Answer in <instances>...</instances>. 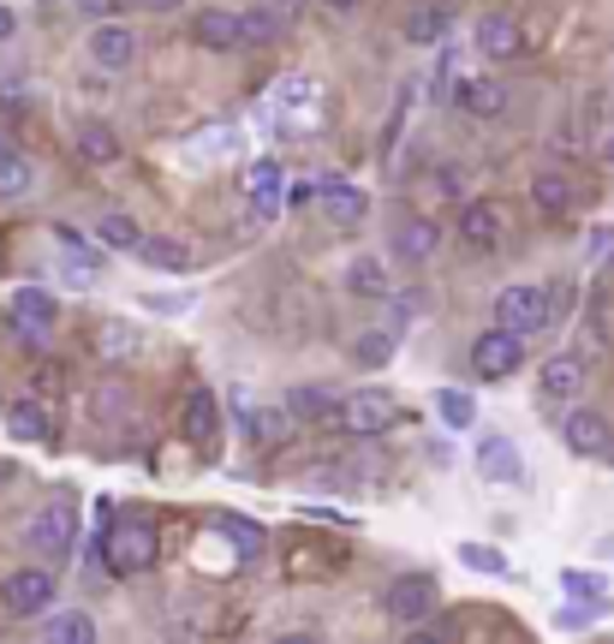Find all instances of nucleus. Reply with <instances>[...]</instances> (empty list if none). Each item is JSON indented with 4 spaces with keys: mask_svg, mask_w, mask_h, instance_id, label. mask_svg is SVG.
<instances>
[{
    "mask_svg": "<svg viewBox=\"0 0 614 644\" xmlns=\"http://www.w3.org/2000/svg\"><path fill=\"white\" fill-rule=\"evenodd\" d=\"M156 555H161L156 520H120V525H108V537H96V567L108 561V573H120V579L149 573Z\"/></svg>",
    "mask_w": 614,
    "mask_h": 644,
    "instance_id": "nucleus-1",
    "label": "nucleus"
},
{
    "mask_svg": "<svg viewBox=\"0 0 614 644\" xmlns=\"http://www.w3.org/2000/svg\"><path fill=\"white\" fill-rule=\"evenodd\" d=\"M382 609H388V621H400V627H424L430 615L442 609L436 573H394L388 591H382Z\"/></svg>",
    "mask_w": 614,
    "mask_h": 644,
    "instance_id": "nucleus-2",
    "label": "nucleus"
},
{
    "mask_svg": "<svg viewBox=\"0 0 614 644\" xmlns=\"http://www.w3.org/2000/svg\"><path fill=\"white\" fill-rule=\"evenodd\" d=\"M549 317H555V299H549L543 287H531V281L507 287V293L495 299V323H502V328H514L519 340L543 335V328H549Z\"/></svg>",
    "mask_w": 614,
    "mask_h": 644,
    "instance_id": "nucleus-3",
    "label": "nucleus"
},
{
    "mask_svg": "<svg viewBox=\"0 0 614 644\" xmlns=\"http://www.w3.org/2000/svg\"><path fill=\"white\" fill-rule=\"evenodd\" d=\"M526 364V340L514 335V328H483L478 340H471V370L483 376V382H507V376Z\"/></svg>",
    "mask_w": 614,
    "mask_h": 644,
    "instance_id": "nucleus-4",
    "label": "nucleus"
},
{
    "mask_svg": "<svg viewBox=\"0 0 614 644\" xmlns=\"http://www.w3.org/2000/svg\"><path fill=\"white\" fill-rule=\"evenodd\" d=\"M394 418H400V400L388 388H352L340 400V429H352V436H382V429H394Z\"/></svg>",
    "mask_w": 614,
    "mask_h": 644,
    "instance_id": "nucleus-5",
    "label": "nucleus"
},
{
    "mask_svg": "<svg viewBox=\"0 0 614 644\" xmlns=\"http://www.w3.org/2000/svg\"><path fill=\"white\" fill-rule=\"evenodd\" d=\"M72 537H79V520H72L67 501H55V508L31 513V525H24V543H31L43 561H55V567L72 555Z\"/></svg>",
    "mask_w": 614,
    "mask_h": 644,
    "instance_id": "nucleus-6",
    "label": "nucleus"
},
{
    "mask_svg": "<svg viewBox=\"0 0 614 644\" xmlns=\"http://www.w3.org/2000/svg\"><path fill=\"white\" fill-rule=\"evenodd\" d=\"M0 597H7V615H19V621L48 615V609H55V567H19Z\"/></svg>",
    "mask_w": 614,
    "mask_h": 644,
    "instance_id": "nucleus-7",
    "label": "nucleus"
},
{
    "mask_svg": "<svg viewBox=\"0 0 614 644\" xmlns=\"http://www.w3.org/2000/svg\"><path fill=\"white\" fill-rule=\"evenodd\" d=\"M84 54H89V66H101V72H125L137 60V31L132 24H96V31L84 36Z\"/></svg>",
    "mask_w": 614,
    "mask_h": 644,
    "instance_id": "nucleus-8",
    "label": "nucleus"
},
{
    "mask_svg": "<svg viewBox=\"0 0 614 644\" xmlns=\"http://www.w3.org/2000/svg\"><path fill=\"white\" fill-rule=\"evenodd\" d=\"M478 472H483V484H507V489H526L531 484L526 453H519L507 436H483L478 441Z\"/></svg>",
    "mask_w": 614,
    "mask_h": 644,
    "instance_id": "nucleus-9",
    "label": "nucleus"
},
{
    "mask_svg": "<svg viewBox=\"0 0 614 644\" xmlns=\"http://www.w3.org/2000/svg\"><path fill=\"white\" fill-rule=\"evenodd\" d=\"M561 441H567L573 453H585V460H603V453L614 448V424L603 418V412H591V406H573L567 418H561Z\"/></svg>",
    "mask_w": 614,
    "mask_h": 644,
    "instance_id": "nucleus-10",
    "label": "nucleus"
},
{
    "mask_svg": "<svg viewBox=\"0 0 614 644\" xmlns=\"http://www.w3.org/2000/svg\"><path fill=\"white\" fill-rule=\"evenodd\" d=\"M316 204H323V215L335 227H364L370 221V197L358 192L352 180H340V173H323V180H316Z\"/></svg>",
    "mask_w": 614,
    "mask_h": 644,
    "instance_id": "nucleus-11",
    "label": "nucleus"
},
{
    "mask_svg": "<svg viewBox=\"0 0 614 644\" xmlns=\"http://www.w3.org/2000/svg\"><path fill=\"white\" fill-rule=\"evenodd\" d=\"M478 48H483V60H519L526 54V24H519L514 12H483Z\"/></svg>",
    "mask_w": 614,
    "mask_h": 644,
    "instance_id": "nucleus-12",
    "label": "nucleus"
},
{
    "mask_svg": "<svg viewBox=\"0 0 614 644\" xmlns=\"http://www.w3.org/2000/svg\"><path fill=\"white\" fill-rule=\"evenodd\" d=\"M436 251H442V227L430 221V215H406L400 233H394V257L424 269V263H436Z\"/></svg>",
    "mask_w": 614,
    "mask_h": 644,
    "instance_id": "nucleus-13",
    "label": "nucleus"
},
{
    "mask_svg": "<svg viewBox=\"0 0 614 644\" xmlns=\"http://www.w3.org/2000/svg\"><path fill=\"white\" fill-rule=\"evenodd\" d=\"M537 388H543V400H555V406H573V400L585 394V359L579 352H555V359L543 364V376H537Z\"/></svg>",
    "mask_w": 614,
    "mask_h": 644,
    "instance_id": "nucleus-14",
    "label": "nucleus"
},
{
    "mask_svg": "<svg viewBox=\"0 0 614 644\" xmlns=\"http://www.w3.org/2000/svg\"><path fill=\"white\" fill-rule=\"evenodd\" d=\"M7 311H12L24 340H43V328H55V317H60L55 293H43V287H19V293L7 299Z\"/></svg>",
    "mask_w": 614,
    "mask_h": 644,
    "instance_id": "nucleus-15",
    "label": "nucleus"
},
{
    "mask_svg": "<svg viewBox=\"0 0 614 644\" xmlns=\"http://www.w3.org/2000/svg\"><path fill=\"white\" fill-rule=\"evenodd\" d=\"M245 192H251V209H257V221H275V215L287 209V173H280V161H251Z\"/></svg>",
    "mask_w": 614,
    "mask_h": 644,
    "instance_id": "nucleus-16",
    "label": "nucleus"
},
{
    "mask_svg": "<svg viewBox=\"0 0 614 644\" xmlns=\"http://www.w3.org/2000/svg\"><path fill=\"white\" fill-rule=\"evenodd\" d=\"M191 42L209 48V54H233V48H245V42H239V12L203 7L197 19H191Z\"/></svg>",
    "mask_w": 614,
    "mask_h": 644,
    "instance_id": "nucleus-17",
    "label": "nucleus"
},
{
    "mask_svg": "<svg viewBox=\"0 0 614 644\" xmlns=\"http://www.w3.org/2000/svg\"><path fill=\"white\" fill-rule=\"evenodd\" d=\"M447 31H454V7H447V0H424V7L406 12V42H412V48L447 42Z\"/></svg>",
    "mask_w": 614,
    "mask_h": 644,
    "instance_id": "nucleus-18",
    "label": "nucleus"
},
{
    "mask_svg": "<svg viewBox=\"0 0 614 644\" xmlns=\"http://www.w3.org/2000/svg\"><path fill=\"white\" fill-rule=\"evenodd\" d=\"M280 406L292 424H340V394H328V388H292Z\"/></svg>",
    "mask_w": 614,
    "mask_h": 644,
    "instance_id": "nucleus-19",
    "label": "nucleus"
},
{
    "mask_svg": "<svg viewBox=\"0 0 614 644\" xmlns=\"http://www.w3.org/2000/svg\"><path fill=\"white\" fill-rule=\"evenodd\" d=\"M459 108H466L471 120H502L507 113V84L502 78H466L459 84Z\"/></svg>",
    "mask_w": 614,
    "mask_h": 644,
    "instance_id": "nucleus-20",
    "label": "nucleus"
},
{
    "mask_svg": "<svg viewBox=\"0 0 614 644\" xmlns=\"http://www.w3.org/2000/svg\"><path fill=\"white\" fill-rule=\"evenodd\" d=\"M502 209L495 204H466V215H459V239H466L471 251H495L502 245Z\"/></svg>",
    "mask_w": 614,
    "mask_h": 644,
    "instance_id": "nucleus-21",
    "label": "nucleus"
},
{
    "mask_svg": "<svg viewBox=\"0 0 614 644\" xmlns=\"http://www.w3.org/2000/svg\"><path fill=\"white\" fill-rule=\"evenodd\" d=\"M132 257H137V263H149V269H168V275H185V269H191V245H185V239H168V233L137 239Z\"/></svg>",
    "mask_w": 614,
    "mask_h": 644,
    "instance_id": "nucleus-22",
    "label": "nucleus"
},
{
    "mask_svg": "<svg viewBox=\"0 0 614 644\" xmlns=\"http://www.w3.org/2000/svg\"><path fill=\"white\" fill-rule=\"evenodd\" d=\"M215 429H221V406H215L209 388H197V394L185 400V441H191V448H209Z\"/></svg>",
    "mask_w": 614,
    "mask_h": 644,
    "instance_id": "nucleus-23",
    "label": "nucleus"
},
{
    "mask_svg": "<svg viewBox=\"0 0 614 644\" xmlns=\"http://www.w3.org/2000/svg\"><path fill=\"white\" fill-rule=\"evenodd\" d=\"M394 352H400V328H364V335L352 340V359L364 364V370L394 364Z\"/></svg>",
    "mask_w": 614,
    "mask_h": 644,
    "instance_id": "nucleus-24",
    "label": "nucleus"
},
{
    "mask_svg": "<svg viewBox=\"0 0 614 644\" xmlns=\"http://www.w3.org/2000/svg\"><path fill=\"white\" fill-rule=\"evenodd\" d=\"M347 287H352L358 299H388V293H394L388 263H382V257H352V263H347Z\"/></svg>",
    "mask_w": 614,
    "mask_h": 644,
    "instance_id": "nucleus-25",
    "label": "nucleus"
},
{
    "mask_svg": "<svg viewBox=\"0 0 614 644\" xmlns=\"http://www.w3.org/2000/svg\"><path fill=\"white\" fill-rule=\"evenodd\" d=\"M280 31H287V19H280L275 7H251V12H239V42H245V48H268V42H280Z\"/></svg>",
    "mask_w": 614,
    "mask_h": 644,
    "instance_id": "nucleus-26",
    "label": "nucleus"
},
{
    "mask_svg": "<svg viewBox=\"0 0 614 644\" xmlns=\"http://www.w3.org/2000/svg\"><path fill=\"white\" fill-rule=\"evenodd\" d=\"M96 239H101V251H137V239H144V227H137L125 209H108V215L96 221Z\"/></svg>",
    "mask_w": 614,
    "mask_h": 644,
    "instance_id": "nucleus-27",
    "label": "nucleus"
},
{
    "mask_svg": "<svg viewBox=\"0 0 614 644\" xmlns=\"http://www.w3.org/2000/svg\"><path fill=\"white\" fill-rule=\"evenodd\" d=\"M43 639H55V644H89V639H96V621H89L84 609H60V615H48V621H43Z\"/></svg>",
    "mask_w": 614,
    "mask_h": 644,
    "instance_id": "nucleus-28",
    "label": "nucleus"
},
{
    "mask_svg": "<svg viewBox=\"0 0 614 644\" xmlns=\"http://www.w3.org/2000/svg\"><path fill=\"white\" fill-rule=\"evenodd\" d=\"M79 156L84 161H101V168H108V161H120V137H113V125L84 120L79 125Z\"/></svg>",
    "mask_w": 614,
    "mask_h": 644,
    "instance_id": "nucleus-29",
    "label": "nucleus"
},
{
    "mask_svg": "<svg viewBox=\"0 0 614 644\" xmlns=\"http://www.w3.org/2000/svg\"><path fill=\"white\" fill-rule=\"evenodd\" d=\"M7 429L19 441H55V424H48L43 406H31V400H19V406H7Z\"/></svg>",
    "mask_w": 614,
    "mask_h": 644,
    "instance_id": "nucleus-30",
    "label": "nucleus"
},
{
    "mask_svg": "<svg viewBox=\"0 0 614 644\" xmlns=\"http://www.w3.org/2000/svg\"><path fill=\"white\" fill-rule=\"evenodd\" d=\"M531 197H537V209H543V215H567L573 209V180H567V173H537Z\"/></svg>",
    "mask_w": 614,
    "mask_h": 644,
    "instance_id": "nucleus-31",
    "label": "nucleus"
},
{
    "mask_svg": "<svg viewBox=\"0 0 614 644\" xmlns=\"http://www.w3.org/2000/svg\"><path fill=\"white\" fill-rule=\"evenodd\" d=\"M221 537L233 543L245 561H263V549H268V537H263V525H251V520H239V513H221Z\"/></svg>",
    "mask_w": 614,
    "mask_h": 644,
    "instance_id": "nucleus-32",
    "label": "nucleus"
},
{
    "mask_svg": "<svg viewBox=\"0 0 614 644\" xmlns=\"http://www.w3.org/2000/svg\"><path fill=\"white\" fill-rule=\"evenodd\" d=\"M96 347L108 352V359H132V352H144V328H132V323H101V335H96Z\"/></svg>",
    "mask_w": 614,
    "mask_h": 644,
    "instance_id": "nucleus-33",
    "label": "nucleus"
},
{
    "mask_svg": "<svg viewBox=\"0 0 614 644\" xmlns=\"http://www.w3.org/2000/svg\"><path fill=\"white\" fill-rule=\"evenodd\" d=\"M239 429H245L251 448H275L292 424H287V406H280V412H245V424H239Z\"/></svg>",
    "mask_w": 614,
    "mask_h": 644,
    "instance_id": "nucleus-34",
    "label": "nucleus"
},
{
    "mask_svg": "<svg viewBox=\"0 0 614 644\" xmlns=\"http://www.w3.org/2000/svg\"><path fill=\"white\" fill-rule=\"evenodd\" d=\"M459 561H466L471 573H490V579H514V561H507L502 549H490V543H459Z\"/></svg>",
    "mask_w": 614,
    "mask_h": 644,
    "instance_id": "nucleus-35",
    "label": "nucleus"
},
{
    "mask_svg": "<svg viewBox=\"0 0 614 644\" xmlns=\"http://www.w3.org/2000/svg\"><path fill=\"white\" fill-rule=\"evenodd\" d=\"M436 418L447 429H471V424H478V406H471L466 388H442V394H436Z\"/></svg>",
    "mask_w": 614,
    "mask_h": 644,
    "instance_id": "nucleus-36",
    "label": "nucleus"
},
{
    "mask_svg": "<svg viewBox=\"0 0 614 644\" xmlns=\"http://www.w3.org/2000/svg\"><path fill=\"white\" fill-rule=\"evenodd\" d=\"M36 185V168H31V156H19L12 149L7 161H0V197H24Z\"/></svg>",
    "mask_w": 614,
    "mask_h": 644,
    "instance_id": "nucleus-37",
    "label": "nucleus"
},
{
    "mask_svg": "<svg viewBox=\"0 0 614 644\" xmlns=\"http://www.w3.org/2000/svg\"><path fill=\"white\" fill-rule=\"evenodd\" d=\"M597 615H609V603H585V597H573L567 609L555 615V621H561V633H585V627H591Z\"/></svg>",
    "mask_w": 614,
    "mask_h": 644,
    "instance_id": "nucleus-38",
    "label": "nucleus"
},
{
    "mask_svg": "<svg viewBox=\"0 0 614 644\" xmlns=\"http://www.w3.org/2000/svg\"><path fill=\"white\" fill-rule=\"evenodd\" d=\"M561 585H567V597H585V603H609V585L597 573H561Z\"/></svg>",
    "mask_w": 614,
    "mask_h": 644,
    "instance_id": "nucleus-39",
    "label": "nucleus"
},
{
    "mask_svg": "<svg viewBox=\"0 0 614 644\" xmlns=\"http://www.w3.org/2000/svg\"><path fill=\"white\" fill-rule=\"evenodd\" d=\"M316 204V180H287V209H304Z\"/></svg>",
    "mask_w": 614,
    "mask_h": 644,
    "instance_id": "nucleus-40",
    "label": "nucleus"
},
{
    "mask_svg": "<svg viewBox=\"0 0 614 644\" xmlns=\"http://www.w3.org/2000/svg\"><path fill=\"white\" fill-rule=\"evenodd\" d=\"M113 7H125V12H173L179 0H113Z\"/></svg>",
    "mask_w": 614,
    "mask_h": 644,
    "instance_id": "nucleus-41",
    "label": "nucleus"
},
{
    "mask_svg": "<svg viewBox=\"0 0 614 644\" xmlns=\"http://www.w3.org/2000/svg\"><path fill=\"white\" fill-rule=\"evenodd\" d=\"M591 251L603 257V251H614V227H597V239H591Z\"/></svg>",
    "mask_w": 614,
    "mask_h": 644,
    "instance_id": "nucleus-42",
    "label": "nucleus"
},
{
    "mask_svg": "<svg viewBox=\"0 0 614 644\" xmlns=\"http://www.w3.org/2000/svg\"><path fill=\"white\" fill-rule=\"evenodd\" d=\"M12 24H19V19H12L7 7H0V36H12Z\"/></svg>",
    "mask_w": 614,
    "mask_h": 644,
    "instance_id": "nucleus-43",
    "label": "nucleus"
},
{
    "mask_svg": "<svg viewBox=\"0 0 614 644\" xmlns=\"http://www.w3.org/2000/svg\"><path fill=\"white\" fill-rule=\"evenodd\" d=\"M603 161H609V168H614V132L603 137Z\"/></svg>",
    "mask_w": 614,
    "mask_h": 644,
    "instance_id": "nucleus-44",
    "label": "nucleus"
},
{
    "mask_svg": "<svg viewBox=\"0 0 614 644\" xmlns=\"http://www.w3.org/2000/svg\"><path fill=\"white\" fill-rule=\"evenodd\" d=\"M7 156H12V137H7V132H0V161H7Z\"/></svg>",
    "mask_w": 614,
    "mask_h": 644,
    "instance_id": "nucleus-45",
    "label": "nucleus"
},
{
    "mask_svg": "<svg viewBox=\"0 0 614 644\" xmlns=\"http://www.w3.org/2000/svg\"><path fill=\"white\" fill-rule=\"evenodd\" d=\"M603 555H609V561H614V537H609V543H603Z\"/></svg>",
    "mask_w": 614,
    "mask_h": 644,
    "instance_id": "nucleus-46",
    "label": "nucleus"
},
{
    "mask_svg": "<svg viewBox=\"0 0 614 644\" xmlns=\"http://www.w3.org/2000/svg\"><path fill=\"white\" fill-rule=\"evenodd\" d=\"M328 7H352V0H328Z\"/></svg>",
    "mask_w": 614,
    "mask_h": 644,
    "instance_id": "nucleus-47",
    "label": "nucleus"
}]
</instances>
